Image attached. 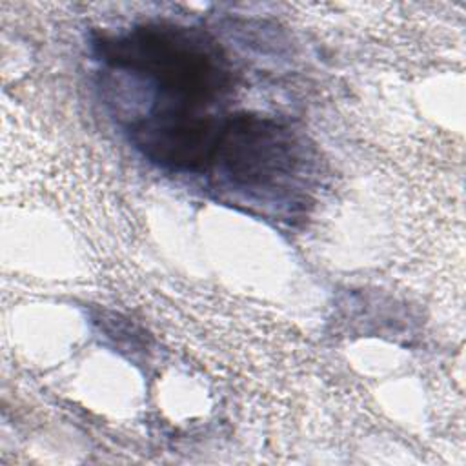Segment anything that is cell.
<instances>
[{
	"mask_svg": "<svg viewBox=\"0 0 466 466\" xmlns=\"http://www.w3.org/2000/svg\"><path fill=\"white\" fill-rule=\"evenodd\" d=\"M297 166L293 135L277 120L235 115L222 122L209 167L238 187H271L286 180Z\"/></svg>",
	"mask_w": 466,
	"mask_h": 466,
	"instance_id": "2",
	"label": "cell"
},
{
	"mask_svg": "<svg viewBox=\"0 0 466 466\" xmlns=\"http://www.w3.org/2000/svg\"><path fill=\"white\" fill-rule=\"evenodd\" d=\"M222 122L197 109H155L131 126V140L157 164L200 171L209 169Z\"/></svg>",
	"mask_w": 466,
	"mask_h": 466,
	"instance_id": "3",
	"label": "cell"
},
{
	"mask_svg": "<svg viewBox=\"0 0 466 466\" xmlns=\"http://www.w3.org/2000/svg\"><path fill=\"white\" fill-rule=\"evenodd\" d=\"M98 56L115 69L146 75L162 95L157 109H198L229 89V69L218 46L202 31L175 24H144L100 36Z\"/></svg>",
	"mask_w": 466,
	"mask_h": 466,
	"instance_id": "1",
	"label": "cell"
}]
</instances>
